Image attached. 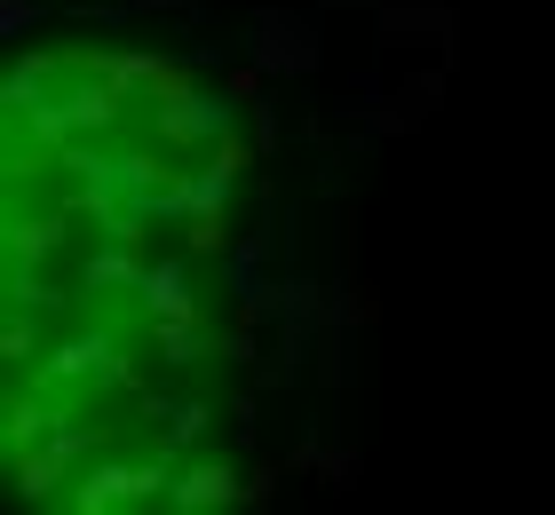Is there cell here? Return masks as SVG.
<instances>
[{
  "label": "cell",
  "mask_w": 555,
  "mask_h": 515,
  "mask_svg": "<svg viewBox=\"0 0 555 515\" xmlns=\"http://www.w3.org/2000/svg\"><path fill=\"white\" fill-rule=\"evenodd\" d=\"M167 484H175V452H151V460L95 452V468L72 484V507H80V515H112V507H128V500H167Z\"/></svg>",
  "instance_id": "1"
},
{
  "label": "cell",
  "mask_w": 555,
  "mask_h": 515,
  "mask_svg": "<svg viewBox=\"0 0 555 515\" xmlns=\"http://www.w3.org/2000/svg\"><path fill=\"white\" fill-rule=\"evenodd\" d=\"M231 119H238V95L222 88V95H183V103H151V127H159V143L167 151H207L231 136Z\"/></svg>",
  "instance_id": "2"
},
{
  "label": "cell",
  "mask_w": 555,
  "mask_h": 515,
  "mask_svg": "<svg viewBox=\"0 0 555 515\" xmlns=\"http://www.w3.org/2000/svg\"><path fill=\"white\" fill-rule=\"evenodd\" d=\"M318 56H325V48H318L310 16H294V9H262L255 16V64L262 72H294V80H301V72H318Z\"/></svg>",
  "instance_id": "3"
},
{
  "label": "cell",
  "mask_w": 555,
  "mask_h": 515,
  "mask_svg": "<svg viewBox=\"0 0 555 515\" xmlns=\"http://www.w3.org/2000/svg\"><path fill=\"white\" fill-rule=\"evenodd\" d=\"M119 357L112 333H72L64 349H48L33 365V389H64V381H104V365Z\"/></svg>",
  "instance_id": "4"
},
{
  "label": "cell",
  "mask_w": 555,
  "mask_h": 515,
  "mask_svg": "<svg viewBox=\"0 0 555 515\" xmlns=\"http://www.w3.org/2000/svg\"><path fill=\"white\" fill-rule=\"evenodd\" d=\"M135 309H143V318H198V294H191V270H183V254H159V262L143 270V286H135Z\"/></svg>",
  "instance_id": "5"
},
{
  "label": "cell",
  "mask_w": 555,
  "mask_h": 515,
  "mask_svg": "<svg viewBox=\"0 0 555 515\" xmlns=\"http://www.w3.org/2000/svg\"><path fill=\"white\" fill-rule=\"evenodd\" d=\"M16 127L33 136V151H48V159H64V151L88 136V127L72 119V103H64V95H40V103H24V112H16Z\"/></svg>",
  "instance_id": "6"
},
{
  "label": "cell",
  "mask_w": 555,
  "mask_h": 515,
  "mask_svg": "<svg viewBox=\"0 0 555 515\" xmlns=\"http://www.w3.org/2000/svg\"><path fill=\"white\" fill-rule=\"evenodd\" d=\"M231 500H246V484H238L231 468H215V460H207V468H183V476L167 484V507H183V515H198V507H231Z\"/></svg>",
  "instance_id": "7"
},
{
  "label": "cell",
  "mask_w": 555,
  "mask_h": 515,
  "mask_svg": "<svg viewBox=\"0 0 555 515\" xmlns=\"http://www.w3.org/2000/svg\"><path fill=\"white\" fill-rule=\"evenodd\" d=\"M143 254H135V239H104L88 254V294H135L143 286Z\"/></svg>",
  "instance_id": "8"
},
{
  "label": "cell",
  "mask_w": 555,
  "mask_h": 515,
  "mask_svg": "<svg viewBox=\"0 0 555 515\" xmlns=\"http://www.w3.org/2000/svg\"><path fill=\"white\" fill-rule=\"evenodd\" d=\"M64 103H72V119H80L88 136H112V127H119V112H128V88H112L104 72H88V80L72 88Z\"/></svg>",
  "instance_id": "9"
},
{
  "label": "cell",
  "mask_w": 555,
  "mask_h": 515,
  "mask_svg": "<svg viewBox=\"0 0 555 515\" xmlns=\"http://www.w3.org/2000/svg\"><path fill=\"white\" fill-rule=\"evenodd\" d=\"M143 421L159 428V452H183L198 428H207V404L198 397H143Z\"/></svg>",
  "instance_id": "10"
},
{
  "label": "cell",
  "mask_w": 555,
  "mask_h": 515,
  "mask_svg": "<svg viewBox=\"0 0 555 515\" xmlns=\"http://www.w3.org/2000/svg\"><path fill=\"white\" fill-rule=\"evenodd\" d=\"M231 191H238V167L207 151V159L191 167V215H231Z\"/></svg>",
  "instance_id": "11"
},
{
  "label": "cell",
  "mask_w": 555,
  "mask_h": 515,
  "mask_svg": "<svg viewBox=\"0 0 555 515\" xmlns=\"http://www.w3.org/2000/svg\"><path fill=\"white\" fill-rule=\"evenodd\" d=\"M64 476H72V460H64V452H48V445L16 452V492H24V500H56V492H64Z\"/></svg>",
  "instance_id": "12"
},
{
  "label": "cell",
  "mask_w": 555,
  "mask_h": 515,
  "mask_svg": "<svg viewBox=\"0 0 555 515\" xmlns=\"http://www.w3.org/2000/svg\"><path fill=\"white\" fill-rule=\"evenodd\" d=\"M64 246V215H16L9 222V262H48Z\"/></svg>",
  "instance_id": "13"
},
{
  "label": "cell",
  "mask_w": 555,
  "mask_h": 515,
  "mask_svg": "<svg viewBox=\"0 0 555 515\" xmlns=\"http://www.w3.org/2000/svg\"><path fill=\"white\" fill-rule=\"evenodd\" d=\"M262 262H270V230H255V239H238L231 254H222V278H231L238 301H246V294H270V286H262Z\"/></svg>",
  "instance_id": "14"
},
{
  "label": "cell",
  "mask_w": 555,
  "mask_h": 515,
  "mask_svg": "<svg viewBox=\"0 0 555 515\" xmlns=\"http://www.w3.org/2000/svg\"><path fill=\"white\" fill-rule=\"evenodd\" d=\"M56 421H64V404H48V397H16V404H9V452H33Z\"/></svg>",
  "instance_id": "15"
},
{
  "label": "cell",
  "mask_w": 555,
  "mask_h": 515,
  "mask_svg": "<svg viewBox=\"0 0 555 515\" xmlns=\"http://www.w3.org/2000/svg\"><path fill=\"white\" fill-rule=\"evenodd\" d=\"M48 80H56V56H16L9 88H0V103H9V119L24 112V103H40V95H48Z\"/></svg>",
  "instance_id": "16"
},
{
  "label": "cell",
  "mask_w": 555,
  "mask_h": 515,
  "mask_svg": "<svg viewBox=\"0 0 555 515\" xmlns=\"http://www.w3.org/2000/svg\"><path fill=\"white\" fill-rule=\"evenodd\" d=\"M88 72H104V80L128 88V95H151V72H159V56H88Z\"/></svg>",
  "instance_id": "17"
},
{
  "label": "cell",
  "mask_w": 555,
  "mask_h": 515,
  "mask_svg": "<svg viewBox=\"0 0 555 515\" xmlns=\"http://www.w3.org/2000/svg\"><path fill=\"white\" fill-rule=\"evenodd\" d=\"M64 294L40 278V262H9V309H56Z\"/></svg>",
  "instance_id": "18"
},
{
  "label": "cell",
  "mask_w": 555,
  "mask_h": 515,
  "mask_svg": "<svg viewBox=\"0 0 555 515\" xmlns=\"http://www.w3.org/2000/svg\"><path fill=\"white\" fill-rule=\"evenodd\" d=\"M33 318H40V309H9V325H0V357H9V365H33Z\"/></svg>",
  "instance_id": "19"
},
{
  "label": "cell",
  "mask_w": 555,
  "mask_h": 515,
  "mask_svg": "<svg viewBox=\"0 0 555 515\" xmlns=\"http://www.w3.org/2000/svg\"><path fill=\"white\" fill-rule=\"evenodd\" d=\"M183 95H198L191 64H167V56H159V72H151V95H143V103H183Z\"/></svg>",
  "instance_id": "20"
},
{
  "label": "cell",
  "mask_w": 555,
  "mask_h": 515,
  "mask_svg": "<svg viewBox=\"0 0 555 515\" xmlns=\"http://www.w3.org/2000/svg\"><path fill=\"white\" fill-rule=\"evenodd\" d=\"M318 286H310V278H286V325H318Z\"/></svg>",
  "instance_id": "21"
},
{
  "label": "cell",
  "mask_w": 555,
  "mask_h": 515,
  "mask_svg": "<svg viewBox=\"0 0 555 515\" xmlns=\"http://www.w3.org/2000/svg\"><path fill=\"white\" fill-rule=\"evenodd\" d=\"M183 239H191V254H222V215H191Z\"/></svg>",
  "instance_id": "22"
},
{
  "label": "cell",
  "mask_w": 555,
  "mask_h": 515,
  "mask_svg": "<svg viewBox=\"0 0 555 515\" xmlns=\"http://www.w3.org/2000/svg\"><path fill=\"white\" fill-rule=\"evenodd\" d=\"M33 24H40V0H0V33H33Z\"/></svg>",
  "instance_id": "23"
},
{
  "label": "cell",
  "mask_w": 555,
  "mask_h": 515,
  "mask_svg": "<svg viewBox=\"0 0 555 515\" xmlns=\"http://www.w3.org/2000/svg\"><path fill=\"white\" fill-rule=\"evenodd\" d=\"M262 80H270V72H262V64H238V72H231V80H222V88H231L238 103H255V95H262Z\"/></svg>",
  "instance_id": "24"
},
{
  "label": "cell",
  "mask_w": 555,
  "mask_h": 515,
  "mask_svg": "<svg viewBox=\"0 0 555 515\" xmlns=\"http://www.w3.org/2000/svg\"><path fill=\"white\" fill-rule=\"evenodd\" d=\"M255 357V325H238V333H222V365H246Z\"/></svg>",
  "instance_id": "25"
},
{
  "label": "cell",
  "mask_w": 555,
  "mask_h": 515,
  "mask_svg": "<svg viewBox=\"0 0 555 515\" xmlns=\"http://www.w3.org/2000/svg\"><path fill=\"white\" fill-rule=\"evenodd\" d=\"M325 9H389V0H325Z\"/></svg>",
  "instance_id": "26"
},
{
  "label": "cell",
  "mask_w": 555,
  "mask_h": 515,
  "mask_svg": "<svg viewBox=\"0 0 555 515\" xmlns=\"http://www.w3.org/2000/svg\"><path fill=\"white\" fill-rule=\"evenodd\" d=\"M135 9H175V16H183V9H191V0H135Z\"/></svg>",
  "instance_id": "27"
}]
</instances>
